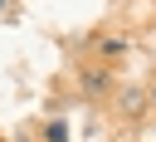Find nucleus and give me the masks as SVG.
<instances>
[{
	"mask_svg": "<svg viewBox=\"0 0 156 142\" xmlns=\"http://www.w3.org/2000/svg\"><path fill=\"white\" fill-rule=\"evenodd\" d=\"M44 142H68V122H49V132H44Z\"/></svg>",
	"mask_w": 156,
	"mask_h": 142,
	"instance_id": "1",
	"label": "nucleus"
},
{
	"mask_svg": "<svg viewBox=\"0 0 156 142\" xmlns=\"http://www.w3.org/2000/svg\"><path fill=\"white\" fill-rule=\"evenodd\" d=\"M0 5H5V0H0Z\"/></svg>",
	"mask_w": 156,
	"mask_h": 142,
	"instance_id": "2",
	"label": "nucleus"
}]
</instances>
